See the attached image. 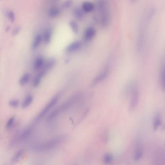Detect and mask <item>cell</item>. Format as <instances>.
I'll use <instances>...</instances> for the list:
<instances>
[{"mask_svg":"<svg viewBox=\"0 0 165 165\" xmlns=\"http://www.w3.org/2000/svg\"><path fill=\"white\" fill-rule=\"evenodd\" d=\"M155 13V9H149L144 14L141 20L137 42V48L138 52H141L144 48L149 26L153 20Z\"/></svg>","mask_w":165,"mask_h":165,"instance_id":"cell-1","label":"cell"},{"mask_svg":"<svg viewBox=\"0 0 165 165\" xmlns=\"http://www.w3.org/2000/svg\"><path fill=\"white\" fill-rule=\"evenodd\" d=\"M78 97L79 94H75L72 97H70L68 100L66 101L64 103L61 105V106L58 107L53 111H52L48 117L47 120L49 121H51L52 120H54L61 114L69 109L77 101Z\"/></svg>","mask_w":165,"mask_h":165,"instance_id":"cell-2","label":"cell"},{"mask_svg":"<svg viewBox=\"0 0 165 165\" xmlns=\"http://www.w3.org/2000/svg\"><path fill=\"white\" fill-rule=\"evenodd\" d=\"M98 6L100 12V23L103 28L107 27L110 22L109 13L107 3L106 0H98Z\"/></svg>","mask_w":165,"mask_h":165,"instance_id":"cell-3","label":"cell"},{"mask_svg":"<svg viewBox=\"0 0 165 165\" xmlns=\"http://www.w3.org/2000/svg\"><path fill=\"white\" fill-rule=\"evenodd\" d=\"M63 137L58 136L49 139L44 143L39 144L36 147L37 151H46L51 150L58 146L63 141Z\"/></svg>","mask_w":165,"mask_h":165,"instance_id":"cell-4","label":"cell"},{"mask_svg":"<svg viewBox=\"0 0 165 165\" xmlns=\"http://www.w3.org/2000/svg\"><path fill=\"white\" fill-rule=\"evenodd\" d=\"M130 92L129 109L131 111H135L138 107L139 102L140 93L138 86L136 84H134L132 86Z\"/></svg>","mask_w":165,"mask_h":165,"instance_id":"cell-5","label":"cell"},{"mask_svg":"<svg viewBox=\"0 0 165 165\" xmlns=\"http://www.w3.org/2000/svg\"><path fill=\"white\" fill-rule=\"evenodd\" d=\"M55 64V61L54 59L50 60L48 62L44 64V67L41 68V71L37 75L34 79L33 81V86L34 87H36L39 86L44 76H45L47 72L54 66Z\"/></svg>","mask_w":165,"mask_h":165,"instance_id":"cell-6","label":"cell"},{"mask_svg":"<svg viewBox=\"0 0 165 165\" xmlns=\"http://www.w3.org/2000/svg\"><path fill=\"white\" fill-rule=\"evenodd\" d=\"M59 94L54 96L52 98L51 100L49 102V103L45 106L44 109H42L40 113L38 114L36 118V121H39L40 120H41L45 116L46 114H47V113L49 111H51V109L56 105L59 100Z\"/></svg>","mask_w":165,"mask_h":165,"instance_id":"cell-7","label":"cell"},{"mask_svg":"<svg viewBox=\"0 0 165 165\" xmlns=\"http://www.w3.org/2000/svg\"><path fill=\"white\" fill-rule=\"evenodd\" d=\"M144 154V148L141 141H137L134 150L133 158L134 160L138 161L140 160Z\"/></svg>","mask_w":165,"mask_h":165,"instance_id":"cell-8","label":"cell"},{"mask_svg":"<svg viewBox=\"0 0 165 165\" xmlns=\"http://www.w3.org/2000/svg\"><path fill=\"white\" fill-rule=\"evenodd\" d=\"M109 72H110V70H109V68L108 67L105 68L103 71L102 72H100L98 76H96V77L93 79L92 82V85L95 86L102 81L104 80L105 79L108 77L109 74Z\"/></svg>","mask_w":165,"mask_h":165,"instance_id":"cell-9","label":"cell"},{"mask_svg":"<svg viewBox=\"0 0 165 165\" xmlns=\"http://www.w3.org/2000/svg\"><path fill=\"white\" fill-rule=\"evenodd\" d=\"M82 45V43L81 41H74L66 48V52L68 53H73L79 50L81 48Z\"/></svg>","mask_w":165,"mask_h":165,"instance_id":"cell-10","label":"cell"},{"mask_svg":"<svg viewBox=\"0 0 165 165\" xmlns=\"http://www.w3.org/2000/svg\"><path fill=\"white\" fill-rule=\"evenodd\" d=\"M96 31L94 28L90 27L85 30L84 33L83 38L86 41H90L95 36Z\"/></svg>","mask_w":165,"mask_h":165,"instance_id":"cell-11","label":"cell"},{"mask_svg":"<svg viewBox=\"0 0 165 165\" xmlns=\"http://www.w3.org/2000/svg\"><path fill=\"white\" fill-rule=\"evenodd\" d=\"M162 123V117L159 113H156L153 120V128L154 130L157 131L160 127Z\"/></svg>","mask_w":165,"mask_h":165,"instance_id":"cell-12","label":"cell"},{"mask_svg":"<svg viewBox=\"0 0 165 165\" xmlns=\"http://www.w3.org/2000/svg\"><path fill=\"white\" fill-rule=\"evenodd\" d=\"M160 83L162 90L165 91V64L163 65L160 68Z\"/></svg>","mask_w":165,"mask_h":165,"instance_id":"cell-13","label":"cell"},{"mask_svg":"<svg viewBox=\"0 0 165 165\" xmlns=\"http://www.w3.org/2000/svg\"><path fill=\"white\" fill-rule=\"evenodd\" d=\"M44 65V58L41 56H38L35 59L34 62V68L35 70L41 69Z\"/></svg>","mask_w":165,"mask_h":165,"instance_id":"cell-14","label":"cell"},{"mask_svg":"<svg viewBox=\"0 0 165 165\" xmlns=\"http://www.w3.org/2000/svg\"><path fill=\"white\" fill-rule=\"evenodd\" d=\"M52 31L50 28H47L44 31L42 39L44 40V42L46 44H48L51 40Z\"/></svg>","mask_w":165,"mask_h":165,"instance_id":"cell-15","label":"cell"},{"mask_svg":"<svg viewBox=\"0 0 165 165\" xmlns=\"http://www.w3.org/2000/svg\"><path fill=\"white\" fill-rule=\"evenodd\" d=\"M42 39V35L39 33L37 34L34 37V41H33V42L32 44V49L34 50L37 49L38 47H39L40 45H41Z\"/></svg>","mask_w":165,"mask_h":165,"instance_id":"cell-16","label":"cell"},{"mask_svg":"<svg viewBox=\"0 0 165 165\" xmlns=\"http://www.w3.org/2000/svg\"><path fill=\"white\" fill-rule=\"evenodd\" d=\"M82 9L85 12H91L94 10V5L91 2H84L82 3Z\"/></svg>","mask_w":165,"mask_h":165,"instance_id":"cell-17","label":"cell"},{"mask_svg":"<svg viewBox=\"0 0 165 165\" xmlns=\"http://www.w3.org/2000/svg\"><path fill=\"white\" fill-rule=\"evenodd\" d=\"M33 100H34V97H33V96L31 94H29L27 96H26V97L25 98L22 104V108L25 109V108H28L31 105L33 101Z\"/></svg>","mask_w":165,"mask_h":165,"instance_id":"cell-18","label":"cell"},{"mask_svg":"<svg viewBox=\"0 0 165 165\" xmlns=\"http://www.w3.org/2000/svg\"><path fill=\"white\" fill-rule=\"evenodd\" d=\"M30 74L29 73H25L20 79L19 81L20 85L21 86H24L26 85L30 80Z\"/></svg>","mask_w":165,"mask_h":165,"instance_id":"cell-19","label":"cell"},{"mask_svg":"<svg viewBox=\"0 0 165 165\" xmlns=\"http://www.w3.org/2000/svg\"><path fill=\"white\" fill-rule=\"evenodd\" d=\"M61 11L58 8L52 7L49 10L48 12V16L50 18H56L59 15Z\"/></svg>","mask_w":165,"mask_h":165,"instance_id":"cell-20","label":"cell"},{"mask_svg":"<svg viewBox=\"0 0 165 165\" xmlns=\"http://www.w3.org/2000/svg\"><path fill=\"white\" fill-rule=\"evenodd\" d=\"M74 16L78 20H82L84 16V11L83 9L76 8L74 10Z\"/></svg>","mask_w":165,"mask_h":165,"instance_id":"cell-21","label":"cell"},{"mask_svg":"<svg viewBox=\"0 0 165 165\" xmlns=\"http://www.w3.org/2000/svg\"><path fill=\"white\" fill-rule=\"evenodd\" d=\"M23 153H24V151L22 150H20L17 151V153H15L12 159V162L13 163H16V162H18L20 160V159H21V157L23 155Z\"/></svg>","mask_w":165,"mask_h":165,"instance_id":"cell-22","label":"cell"},{"mask_svg":"<svg viewBox=\"0 0 165 165\" xmlns=\"http://www.w3.org/2000/svg\"><path fill=\"white\" fill-rule=\"evenodd\" d=\"M69 25H70V27L71 28V30L73 31V32L75 34H77L79 32V28L78 25L77 23L76 22V21H71L69 23Z\"/></svg>","mask_w":165,"mask_h":165,"instance_id":"cell-23","label":"cell"},{"mask_svg":"<svg viewBox=\"0 0 165 165\" xmlns=\"http://www.w3.org/2000/svg\"><path fill=\"white\" fill-rule=\"evenodd\" d=\"M113 160V156L111 154H106L103 158V162L106 164L111 163Z\"/></svg>","mask_w":165,"mask_h":165,"instance_id":"cell-24","label":"cell"},{"mask_svg":"<svg viewBox=\"0 0 165 165\" xmlns=\"http://www.w3.org/2000/svg\"><path fill=\"white\" fill-rule=\"evenodd\" d=\"M14 122H15L14 117H11V118H10L6 124L5 127H6V129H9L12 127V126L14 124Z\"/></svg>","mask_w":165,"mask_h":165,"instance_id":"cell-25","label":"cell"},{"mask_svg":"<svg viewBox=\"0 0 165 165\" xmlns=\"http://www.w3.org/2000/svg\"><path fill=\"white\" fill-rule=\"evenodd\" d=\"M7 16L11 22H14L15 20V15L12 11H8L7 12Z\"/></svg>","mask_w":165,"mask_h":165,"instance_id":"cell-26","label":"cell"},{"mask_svg":"<svg viewBox=\"0 0 165 165\" xmlns=\"http://www.w3.org/2000/svg\"><path fill=\"white\" fill-rule=\"evenodd\" d=\"M73 0H66L62 4V7L64 9H68L73 5Z\"/></svg>","mask_w":165,"mask_h":165,"instance_id":"cell-27","label":"cell"},{"mask_svg":"<svg viewBox=\"0 0 165 165\" xmlns=\"http://www.w3.org/2000/svg\"><path fill=\"white\" fill-rule=\"evenodd\" d=\"M9 105L12 108H17L19 105V101L17 99H12L9 102Z\"/></svg>","mask_w":165,"mask_h":165,"instance_id":"cell-28","label":"cell"},{"mask_svg":"<svg viewBox=\"0 0 165 165\" xmlns=\"http://www.w3.org/2000/svg\"><path fill=\"white\" fill-rule=\"evenodd\" d=\"M20 31V28H15V29H14V31H13V35H17V34H18Z\"/></svg>","mask_w":165,"mask_h":165,"instance_id":"cell-29","label":"cell"},{"mask_svg":"<svg viewBox=\"0 0 165 165\" xmlns=\"http://www.w3.org/2000/svg\"><path fill=\"white\" fill-rule=\"evenodd\" d=\"M137 0H130V1L132 2V3H135V2H136Z\"/></svg>","mask_w":165,"mask_h":165,"instance_id":"cell-30","label":"cell"}]
</instances>
